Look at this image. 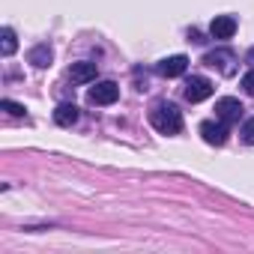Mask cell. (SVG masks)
<instances>
[{"label": "cell", "instance_id": "obj_3", "mask_svg": "<svg viewBox=\"0 0 254 254\" xmlns=\"http://www.w3.org/2000/svg\"><path fill=\"white\" fill-rule=\"evenodd\" d=\"M212 81L209 78H203V75H191L189 78V84H186V99L191 102V105H197V102H203V99H209L212 96Z\"/></svg>", "mask_w": 254, "mask_h": 254}, {"label": "cell", "instance_id": "obj_12", "mask_svg": "<svg viewBox=\"0 0 254 254\" xmlns=\"http://www.w3.org/2000/svg\"><path fill=\"white\" fill-rule=\"evenodd\" d=\"M15 48H18L15 30H12V27H3V30H0V54H3V57H12Z\"/></svg>", "mask_w": 254, "mask_h": 254}, {"label": "cell", "instance_id": "obj_7", "mask_svg": "<svg viewBox=\"0 0 254 254\" xmlns=\"http://www.w3.org/2000/svg\"><path fill=\"white\" fill-rule=\"evenodd\" d=\"M200 135H203V141L206 144H212V147H221L224 141H227V123H212V120H206V123H200Z\"/></svg>", "mask_w": 254, "mask_h": 254}, {"label": "cell", "instance_id": "obj_9", "mask_svg": "<svg viewBox=\"0 0 254 254\" xmlns=\"http://www.w3.org/2000/svg\"><path fill=\"white\" fill-rule=\"evenodd\" d=\"M209 33H212L215 39H230V36L236 33V18H233V15H215L212 24H209Z\"/></svg>", "mask_w": 254, "mask_h": 254}, {"label": "cell", "instance_id": "obj_1", "mask_svg": "<svg viewBox=\"0 0 254 254\" xmlns=\"http://www.w3.org/2000/svg\"><path fill=\"white\" fill-rule=\"evenodd\" d=\"M150 123L162 135H180L183 132V114L174 102H156L150 111Z\"/></svg>", "mask_w": 254, "mask_h": 254}, {"label": "cell", "instance_id": "obj_14", "mask_svg": "<svg viewBox=\"0 0 254 254\" xmlns=\"http://www.w3.org/2000/svg\"><path fill=\"white\" fill-rule=\"evenodd\" d=\"M0 108H3L6 114H12V117H24V105H18L12 99H3V102H0Z\"/></svg>", "mask_w": 254, "mask_h": 254}, {"label": "cell", "instance_id": "obj_5", "mask_svg": "<svg viewBox=\"0 0 254 254\" xmlns=\"http://www.w3.org/2000/svg\"><path fill=\"white\" fill-rule=\"evenodd\" d=\"M186 69H189V57H186V54L165 57V60H159V66H156V72H159L162 78H180V75H186Z\"/></svg>", "mask_w": 254, "mask_h": 254}, {"label": "cell", "instance_id": "obj_13", "mask_svg": "<svg viewBox=\"0 0 254 254\" xmlns=\"http://www.w3.org/2000/svg\"><path fill=\"white\" fill-rule=\"evenodd\" d=\"M239 135H242V141H245L248 147H254V117L242 123V132H239Z\"/></svg>", "mask_w": 254, "mask_h": 254}, {"label": "cell", "instance_id": "obj_17", "mask_svg": "<svg viewBox=\"0 0 254 254\" xmlns=\"http://www.w3.org/2000/svg\"><path fill=\"white\" fill-rule=\"evenodd\" d=\"M245 63H248V66H251V69H254V48H251V51H248V54H245Z\"/></svg>", "mask_w": 254, "mask_h": 254}, {"label": "cell", "instance_id": "obj_2", "mask_svg": "<svg viewBox=\"0 0 254 254\" xmlns=\"http://www.w3.org/2000/svg\"><path fill=\"white\" fill-rule=\"evenodd\" d=\"M203 63L206 66H212V69H218L221 75H236V54L230 51V48H215V51H209L206 57H203Z\"/></svg>", "mask_w": 254, "mask_h": 254}, {"label": "cell", "instance_id": "obj_16", "mask_svg": "<svg viewBox=\"0 0 254 254\" xmlns=\"http://www.w3.org/2000/svg\"><path fill=\"white\" fill-rule=\"evenodd\" d=\"M189 39H191V42H206V39L200 36V30H191V33H189Z\"/></svg>", "mask_w": 254, "mask_h": 254}, {"label": "cell", "instance_id": "obj_6", "mask_svg": "<svg viewBox=\"0 0 254 254\" xmlns=\"http://www.w3.org/2000/svg\"><path fill=\"white\" fill-rule=\"evenodd\" d=\"M242 111H245V108H242L239 99H218V102H215V117H218L221 123H227V126H230V123H239Z\"/></svg>", "mask_w": 254, "mask_h": 254}, {"label": "cell", "instance_id": "obj_11", "mask_svg": "<svg viewBox=\"0 0 254 254\" xmlns=\"http://www.w3.org/2000/svg\"><path fill=\"white\" fill-rule=\"evenodd\" d=\"M27 60H30L36 69H45V66H51V60H54V51H51L48 45H36V48L27 54Z\"/></svg>", "mask_w": 254, "mask_h": 254}, {"label": "cell", "instance_id": "obj_15", "mask_svg": "<svg viewBox=\"0 0 254 254\" xmlns=\"http://www.w3.org/2000/svg\"><path fill=\"white\" fill-rule=\"evenodd\" d=\"M242 87H245L248 96H254V69H251L248 75H242Z\"/></svg>", "mask_w": 254, "mask_h": 254}, {"label": "cell", "instance_id": "obj_8", "mask_svg": "<svg viewBox=\"0 0 254 254\" xmlns=\"http://www.w3.org/2000/svg\"><path fill=\"white\" fill-rule=\"evenodd\" d=\"M96 63H87V60H81V63H72L69 66V81L72 84H90V81H96Z\"/></svg>", "mask_w": 254, "mask_h": 254}, {"label": "cell", "instance_id": "obj_10", "mask_svg": "<svg viewBox=\"0 0 254 254\" xmlns=\"http://www.w3.org/2000/svg\"><path fill=\"white\" fill-rule=\"evenodd\" d=\"M54 123L63 126V129H72V126L78 123V105H75V102H63V105H57V111H54Z\"/></svg>", "mask_w": 254, "mask_h": 254}, {"label": "cell", "instance_id": "obj_4", "mask_svg": "<svg viewBox=\"0 0 254 254\" xmlns=\"http://www.w3.org/2000/svg\"><path fill=\"white\" fill-rule=\"evenodd\" d=\"M87 99H90V105H114L120 99V87L114 81H99L96 87H90Z\"/></svg>", "mask_w": 254, "mask_h": 254}]
</instances>
